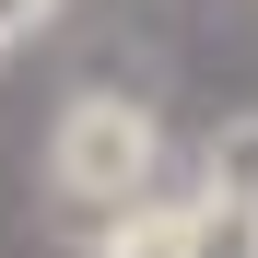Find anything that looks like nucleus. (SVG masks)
Returning <instances> with one entry per match:
<instances>
[{"instance_id":"39448f33","label":"nucleus","mask_w":258,"mask_h":258,"mask_svg":"<svg viewBox=\"0 0 258 258\" xmlns=\"http://www.w3.org/2000/svg\"><path fill=\"white\" fill-rule=\"evenodd\" d=\"M59 24V0H0V47H24V35H47Z\"/></svg>"},{"instance_id":"7ed1b4c3","label":"nucleus","mask_w":258,"mask_h":258,"mask_svg":"<svg viewBox=\"0 0 258 258\" xmlns=\"http://www.w3.org/2000/svg\"><path fill=\"white\" fill-rule=\"evenodd\" d=\"M200 200H235V211H258V106H235V117L200 141Z\"/></svg>"},{"instance_id":"f257e3e1","label":"nucleus","mask_w":258,"mask_h":258,"mask_svg":"<svg viewBox=\"0 0 258 258\" xmlns=\"http://www.w3.org/2000/svg\"><path fill=\"white\" fill-rule=\"evenodd\" d=\"M164 176V117L141 94H117V82H82V94L47 117V188L94 223V211H129V200H153Z\"/></svg>"},{"instance_id":"20e7f679","label":"nucleus","mask_w":258,"mask_h":258,"mask_svg":"<svg viewBox=\"0 0 258 258\" xmlns=\"http://www.w3.org/2000/svg\"><path fill=\"white\" fill-rule=\"evenodd\" d=\"M188 258H258V211H235V200H188Z\"/></svg>"},{"instance_id":"f03ea898","label":"nucleus","mask_w":258,"mask_h":258,"mask_svg":"<svg viewBox=\"0 0 258 258\" xmlns=\"http://www.w3.org/2000/svg\"><path fill=\"white\" fill-rule=\"evenodd\" d=\"M82 258H188V200H129L82 223Z\"/></svg>"},{"instance_id":"423d86ee","label":"nucleus","mask_w":258,"mask_h":258,"mask_svg":"<svg viewBox=\"0 0 258 258\" xmlns=\"http://www.w3.org/2000/svg\"><path fill=\"white\" fill-rule=\"evenodd\" d=\"M0 59H12V47H0Z\"/></svg>"}]
</instances>
